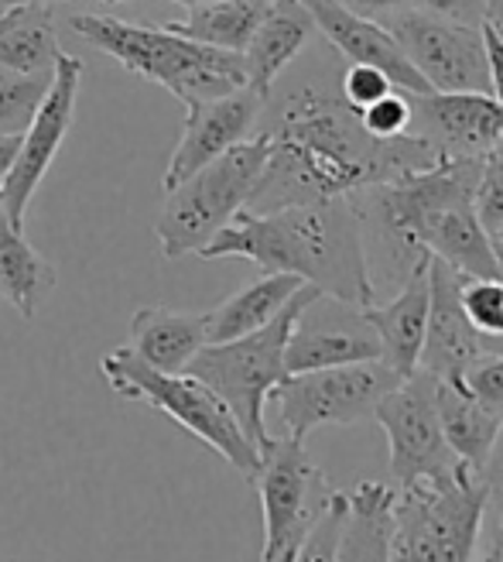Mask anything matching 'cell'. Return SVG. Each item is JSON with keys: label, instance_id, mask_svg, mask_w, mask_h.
Wrapping results in <instances>:
<instances>
[{"label": "cell", "instance_id": "cell-10", "mask_svg": "<svg viewBox=\"0 0 503 562\" xmlns=\"http://www.w3.org/2000/svg\"><path fill=\"white\" fill-rule=\"evenodd\" d=\"M401 378L384 360L346 363V368L288 374L271 391L282 422L291 439H309L319 426H356L363 418H374L377 402L395 391Z\"/></svg>", "mask_w": 503, "mask_h": 562}, {"label": "cell", "instance_id": "cell-33", "mask_svg": "<svg viewBox=\"0 0 503 562\" xmlns=\"http://www.w3.org/2000/svg\"><path fill=\"white\" fill-rule=\"evenodd\" d=\"M359 124L367 127V134L390 140V137H401L411 131V97L404 90H390L380 100H374L370 106L356 110Z\"/></svg>", "mask_w": 503, "mask_h": 562}, {"label": "cell", "instance_id": "cell-32", "mask_svg": "<svg viewBox=\"0 0 503 562\" xmlns=\"http://www.w3.org/2000/svg\"><path fill=\"white\" fill-rule=\"evenodd\" d=\"M472 203H477L480 227L493 240L503 231V145L493 148L490 155H483V168H480V182H477Z\"/></svg>", "mask_w": 503, "mask_h": 562}, {"label": "cell", "instance_id": "cell-41", "mask_svg": "<svg viewBox=\"0 0 503 562\" xmlns=\"http://www.w3.org/2000/svg\"><path fill=\"white\" fill-rule=\"evenodd\" d=\"M493 261H496V278L503 281V240H493Z\"/></svg>", "mask_w": 503, "mask_h": 562}, {"label": "cell", "instance_id": "cell-12", "mask_svg": "<svg viewBox=\"0 0 503 562\" xmlns=\"http://www.w3.org/2000/svg\"><path fill=\"white\" fill-rule=\"evenodd\" d=\"M435 384L438 381L428 371L418 368L395 391H387L374 408V422L387 436L395 487L432 481V476H445L459 467L456 453L442 436Z\"/></svg>", "mask_w": 503, "mask_h": 562}, {"label": "cell", "instance_id": "cell-20", "mask_svg": "<svg viewBox=\"0 0 503 562\" xmlns=\"http://www.w3.org/2000/svg\"><path fill=\"white\" fill-rule=\"evenodd\" d=\"M206 347V313H182L168 305H145L130 316L127 350L161 374H182Z\"/></svg>", "mask_w": 503, "mask_h": 562}, {"label": "cell", "instance_id": "cell-30", "mask_svg": "<svg viewBox=\"0 0 503 562\" xmlns=\"http://www.w3.org/2000/svg\"><path fill=\"white\" fill-rule=\"evenodd\" d=\"M462 313L483 340L503 336V281L500 278H466L459 289Z\"/></svg>", "mask_w": 503, "mask_h": 562}, {"label": "cell", "instance_id": "cell-1", "mask_svg": "<svg viewBox=\"0 0 503 562\" xmlns=\"http://www.w3.org/2000/svg\"><path fill=\"white\" fill-rule=\"evenodd\" d=\"M258 131L271 155L247 210L271 213L301 203L343 200L359 189L428 172L445 155L432 140L401 134L380 140L367 134L359 114L343 100L340 79L298 82L282 97H267Z\"/></svg>", "mask_w": 503, "mask_h": 562}, {"label": "cell", "instance_id": "cell-13", "mask_svg": "<svg viewBox=\"0 0 503 562\" xmlns=\"http://www.w3.org/2000/svg\"><path fill=\"white\" fill-rule=\"evenodd\" d=\"M82 76H87V66H82L79 55L62 52L32 124L21 134V148H18L11 172L4 186H0V210H4V216L21 231H24V216L32 210L38 186L45 182L52 161L59 158L66 137L72 131Z\"/></svg>", "mask_w": 503, "mask_h": 562}, {"label": "cell", "instance_id": "cell-4", "mask_svg": "<svg viewBox=\"0 0 503 562\" xmlns=\"http://www.w3.org/2000/svg\"><path fill=\"white\" fill-rule=\"evenodd\" d=\"M69 27L87 45L121 63L127 72L164 87L182 106L230 97L247 87L240 52L192 42L185 35L168 32L164 24L148 27L114 14L76 11L69 14Z\"/></svg>", "mask_w": 503, "mask_h": 562}, {"label": "cell", "instance_id": "cell-6", "mask_svg": "<svg viewBox=\"0 0 503 562\" xmlns=\"http://www.w3.org/2000/svg\"><path fill=\"white\" fill-rule=\"evenodd\" d=\"M483 504V473L462 463L445 476L395 487L387 562H472Z\"/></svg>", "mask_w": 503, "mask_h": 562}, {"label": "cell", "instance_id": "cell-38", "mask_svg": "<svg viewBox=\"0 0 503 562\" xmlns=\"http://www.w3.org/2000/svg\"><path fill=\"white\" fill-rule=\"evenodd\" d=\"M340 4L359 18H370V21H387V18H395L398 11L404 8H414L418 0H340Z\"/></svg>", "mask_w": 503, "mask_h": 562}, {"label": "cell", "instance_id": "cell-40", "mask_svg": "<svg viewBox=\"0 0 503 562\" xmlns=\"http://www.w3.org/2000/svg\"><path fill=\"white\" fill-rule=\"evenodd\" d=\"M483 21H490L493 27H500V32H503V0H487Z\"/></svg>", "mask_w": 503, "mask_h": 562}, {"label": "cell", "instance_id": "cell-37", "mask_svg": "<svg viewBox=\"0 0 503 562\" xmlns=\"http://www.w3.org/2000/svg\"><path fill=\"white\" fill-rule=\"evenodd\" d=\"M425 11H435L442 18H453L462 24H483V8L487 0H418Z\"/></svg>", "mask_w": 503, "mask_h": 562}, {"label": "cell", "instance_id": "cell-29", "mask_svg": "<svg viewBox=\"0 0 503 562\" xmlns=\"http://www.w3.org/2000/svg\"><path fill=\"white\" fill-rule=\"evenodd\" d=\"M483 484H487V504L480 521L477 559L472 562H503V432L483 470Z\"/></svg>", "mask_w": 503, "mask_h": 562}, {"label": "cell", "instance_id": "cell-9", "mask_svg": "<svg viewBox=\"0 0 503 562\" xmlns=\"http://www.w3.org/2000/svg\"><path fill=\"white\" fill-rule=\"evenodd\" d=\"M250 484L258 487L264 512L261 562H291L332 494L325 473L301 439L271 436L261 446V467Z\"/></svg>", "mask_w": 503, "mask_h": 562}, {"label": "cell", "instance_id": "cell-3", "mask_svg": "<svg viewBox=\"0 0 503 562\" xmlns=\"http://www.w3.org/2000/svg\"><path fill=\"white\" fill-rule=\"evenodd\" d=\"M199 258H243L264 271L295 274L305 285L319 289L322 299L340 302L353 313L377 302L363 220L346 195L271 213L240 210L199 250Z\"/></svg>", "mask_w": 503, "mask_h": 562}, {"label": "cell", "instance_id": "cell-8", "mask_svg": "<svg viewBox=\"0 0 503 562\" xmlns=\"http://www.w3.org/2000/svg\"><path fill=\"white\" fill-rule=\"evenodd\" d=\"M100 374L110 384V391L127 402L148 405L161 415L206 442L213 453L227 460L243 481H254L261 467V449L247 439L233 412L222 405L219 395L192 374H161L148 368L145 360H137L127 347H117L100 357Z\"/></svg>", "mask_w": 503, "mask_h": 562}, {"label": "cell", "instance_id": "cell-28", "mask_svg": "<svg viewBox=\"0 0 503 562\" xmlns=\"http://www.w3.org/2000/svg\"><path fill=\"white\" fill-rule=\"evenodd\" d=\"M48 82L52 76H24V72L0 69V137L27 131Z\"/></svg>", "mask_w": 503, "mask_h": 562}, {"label": "cell", "instance_id": "cell-27", "mask_svg": "<svg viewBox=\"0 0 503 562\" xmlns=\"http://www.w3.org/2000/svg\"><path fill=\"white\" fill-rule=\"evenodd\" d=\"M271 0H216V4L188 8L185 18L164 21L168 32L185 35L192 42H203L222 52H243L250 35L264 21Z\"/></svg>", "mask_w": 503, "mask_h": 562}, {"label": "cell", "instance_id": "cell-11", "mask_svg": "<svg viewBox=\"0 0 503 562\" xmlns=\"http://www.w3.org/2000/svg\"><path fill=\"white\" fill-rule=\"evenodd\" d=\"M432 93H490V66L480 24H462L425 8H404L380 21Z\"/></svg>", "mask_w": 503, "mask_h": 562}, {"label": "cell", "instance_id": "cell-7", "mask_svg": "<svg viewBox=\"0 0 503 562\" xmlns=\"http://www.w3.org/2000/svg\"><path fill=\"white\" fill-rule=\"evenodd\" d=\"M267 155V137L254 131L230 151L203 165L199 172H192L185 182L168 189L155 223L161 258L179 261L185 255H199L240 210H247L264 176Z\"/></svg>", "mask_w": 503, "mask_h": 562}, {"label": "cell", "instance_id": "cell-16", "mask_svg": "<svg viewBox=\"0 0 503 562\" xmlns=\"http://www.w3.org/2000/svg\"><path fill=\"white\" fill-rule=\"evenodd\" d=\"M462 281L466 274H459L445 261L438 258L428 261L432 302H428V326H425V344H422V357H418V368L438 381H462L469 363L487 353L483 336L472 329V323L462 313L459 302Z\"/></svg>", "mask_w": 503, "mask_h": 562}, {"label": "cell", "instance_id": "cell-15", "mask_svg": "<svg viewBox=\"0 0 503 562\" xmlns=\"http://www.w3.org/2000/svg\"><path fill=\"white\" fill-rule=\"evenodd\" d=\"M411 97V131L445 158H483L503 140V106L490 93Z\"/></svg>", "mask_w": 503, "mask_h": 562}, {"label": "cell", "instance_id": "cell-18", "mask_svg": "<svg viewBox=\"0 0 503 562\" xmlns=\"http://www.w3.org/2000/svg\"><path fill=\"white\" fill-rule=\"evenodd\" d=\"M428 261H418L401 292L387 305H367L359 308V319L367 323L377 340H380V360L395 371L401 381L418 371V357H422L425 344V326H428V302H432V285H428Z\"/></svg>", "mask_w": 503, "mask_h": 562}, {"label": "cell", "instance_id": "cell-21", "mask_svg": "<svg viewBox=\"0 0 503 562\" xmlns=\"http://www.w3.org/2000/svg\"><path fill=\"white\" fill-rule=\"evenodd\" d=\"M59 21L52 4L14 0L0 11V69L24 76H52L59 63Z\"/></svg>", "mask_w": 503, "mask_h": 562}, {"label": "cell", "instance_id": "cell-26", "mask_svg": "<svg viewBox=\"0 0 503 562\" xmlns=\"http://www.w3.org/2000/svg\"><path fill=\"white\" fill-rule=\"evenodd\" d=\"M390 508H395V487L380 481H359L346 491V518L335 562H387Z\"/></svg>", "mask_w": 503, "mask_h": 562}, {"label": "cell", "instance_id": "cell-46", "mask_svg": "<svg viewBox=\"0 0 503 562\" xmlns=\"http://www.w3.org/2000/svg\"><path fill=\"white\" fill-rule=\"evenodd\" d=\"M493 240H503V231H500V234H496V237H493Z\"/></svg>", "mask_w": 503, "mask_h": 562}, {"label": "cell", "instance_id": "cell-23", "mask_svg": "<svg viewBox=\"0 0 503 562\" xmlns=\"http://www.w3.org/2000/svg\"><path fill=\"white\" fill-rule=\"evenodd\" d=\"M380 360L377 333L356 319V326H309L305 319L295 323L288 344H285V371H325V368H346V363Z\"/></svg>", "mask_w": 503, "mask_h": 562}, {"label": "cell", "instance_id": "cell-43", "mask_svg": "<svg viewBox=\"0 0 503 562\" xmlns=\"http://www.w3.org/2000/svg\"><path fill=\"white\" fill-rule=\"evenodd\" d=\"M38 4H52L55 8V4H82V0H38Z\"/></svg>", "mask_w": 503, "mask_h": 562}, {"label": "cell", "instance_id": "cell-31", "mask_svg": "<svg viewBox=\"0 0 503 562\" xmlns=\"http://www.w3.org/2000/svg\"><path fill=\"white\" fill-rule=\"evenodd\" d=\"M343 518H346V491L332 487L322 515L309 528V536L301 539L291 562H335V549H340V536H343Z\"/></svg>", "mask_w": 503, "mask_h": 562}, {"label": "cell", "instance_id": "cell-44", "mask_svg": "<svg viewBox=\"0 0 503 562\" xmlns=\"http://www.w3.org/2000/svg\"><path fill=\"white\" fill-rule=\"evenodd\" d=\"M96 4H127V0H96Z\"/></svg>", "mask_w": 503, "mask_h": 562}, {"label": "cell", "instance_id": "cell-42", "mask_svg": "<svg viewBox=\"0 0 503 562\" xmlns=\"http://www.w3.org/2000/svg\"><path fill=\"white\" fill-rule=\"evenodd\" d=\"M172 4H179V8H203V4H216V0H172Z\"/></svg>", "mask_w": 503, "mask_h": 562}, {"label": "cell", "instance_id": "cell-34", "mask_svg": "<svg viewBox=\"0 0 503 562\" xmlns=\"http://www.w3.org/2000/svg\"><path fill=\"white\" fill-rule=\"evenodd\" d=\"M462 387L503 422V353L487 350L480 360H472L462 374Z\"/></svg>", "mask_w": 503, "mask_h": 562}, {"label": "cell", "instance_id": "cell-25", "mask_svg": "<svg viewBox=\"0 0 503 562\" xmlns=\"http://www.w3.org/2000/svg\"><path fill=\"white\" fill-rule=\"evenodd\" d=\"M55 285H59V271L0 210V299L14 305L21 319H35Z\"/></svg>", "mask_w": 503, "mask_h": 562}, {"label": "cell", "instance_id": "cell-5", "mask_svg": "<svg viewBox=\"0 0 503 562\" xmlns=\"http://www.w3.org/2000/svg\"><path fill=\"white\" fill-rule=\"evenodd\" d=\"M316 299H322L319 289L301 285L291 295V302L267 326L247 333V336H237V340H227V344H206L182 371V374L199 378L213 395L222 398V405L233 412L240 429L258 449L271 439L267 422H264L271 391L288 378L285 344H288L295 323L301 319V313Z\"/></svg>", "mask_w": 503, "mask_h": 562}, {"label": "cell", "instance_id": "cell-2", "mask_svg": "<svg viewBox=\"0 0 503 562\" xmlns=\"http://www.w3.org/2000/svg\"><path fill=\"white\" fill-rule=\"evenodd\" d=\"M483 158H445L428 172L359 189L346 200L363 223H374L390 268L408 271L438 258L466 278H496L493 240L477 216Z\"/></svg>", "mask_w": 503, "mask_h": 562}, {"label": "cell", "instance_id": "cell-35", "mask_svg": "<svg viewBox=\"0 0 503 562\" xmlns=\"http://www.w3.org/2000/svg\"><path fill=\"white\" fill-rule=\"evenodd\" d=\"M398 90L395 82H390L380 69L374 66H363V63H350L343 72H340V93L343 100L353 106V110H363L370 106L374 100H380L384 93Z\"/></svg>", "mask_w": 503, "mask_h": 562}, {"label": "cell", "instance_id": "cell-24", "mask_svg": "<svg viewBox=\"0 0 503 562\" xmlns=\"http://www.w3.org/2000/svg\"><path fill=\"white\" fill-rule=\"evenodd\" d=\"M305 285L301 278L285 271H264L258 281H250L230 299H222L216 308L206 313V344H227L237 336H247L261 326H267L282 308L291 302V295Z\"/></svg>", "mask_w": 503, "mask_h": 562}, {"label": "cell", "instance_id": "cell-17", "mask_svg": "<svg viewBox=\"0 0 503 562\" xmlns=\"http://www.w3.org/2000/svg\"><path fill=\"white\" fill-rule=\"evenodd\" d=\"M301 4L309 8L322 38L340 52L343 59L380 69L404 93H414V97L432 93L428 82L418 76V69L408 63V55L401 52L398 38L390 35L380 21H370V18H359V14L346 11L340 0H301Z\"/></svg>", "mask_w": 503, "mask_h": 562}, {"label": "cell", "instance_id": "cell-19", "mask_svg": "<svg viewBox=\"0 0 503 562\" xmlns=\"http://www.w3.org/2000/svg\"><path fill=\"white\" fill-rule=\"evenodd\" d=\"M312 32L316 21L301 0H271L264 21L240 52L247 69V87L267 100L274 93V82L298 59L301 48L309 45Z\"/></svg>", "mask_w": 503, "mask_h": 562}, {"label": "cell", "instance_id": "cell-14", "mask_svg": "<svg viewBox=\"0 0 503 562\" xmlns=\"http://www.w3.org/2000/svg\"><path fill=\"white\" fill-rule=\"evenodd\" d=\"M185 127L182 137L168 158V168L161 176V189H175L179 182H185L192 172H199L203 165H209L213 158H219L222 151H230L240 140H247L261 124V110H264V97H258L250 87L219 97V100H206V103H192L185 106Z\"/></svg>", "mask_w": 503, "mask_h": 562}, {"label": "cell", "instance_id": "cell-39", "mask_svg": "<svg viewBox=\"0 0 503 562\" xmlns=\"http://www.w3.org/2000/svg\"><path fill=\"white\" fill-rule=\"evenodd\" d=\"M18 148H21V134H11V137H0V186H4L11 165L18 158Z\"/></svg>", "mask_w": 503, "mask_h": 562}, {"label": "cell", "instance_id": "cell-47", "mask_svg": "<svg viewBox=\"0 0 503 562\" xmlns=\"http://www.w3.org/2000/svg\"><path fill=\"white\" fill-rule=\"evenodd\" d=\"M496 32H500V27H496ZM500 35H503V32H500Z\"/></svg>", "mask_w": 503, "mask_h": 562}, {"label": "cell", "instance_id": "cell-36", "mask_svg": "<svg viewBox=\"0 0 503 562\" xmlns=\"http://www.w3.org/2000/svg\"><path fill=\"white\" fill-rule=\"evenodd\" d=\"M483 27V45H487V66H490V97L503 106V35L490 21Z\"/></svg>", "mask_w": 503, "mask_h": 562}, {"label": "cell", "instance_id": "cell-22", "mask_svg": "<svg viewBox=\"0 0 503 562\" xmlns=\"http://www.w3.org/2000/svg\"><path fill=\"white\" fill-rule=\"evenodd\" d=\"M435 405H438L442 436L456 453V460L469 470L483 473L503 432V422L472 398L462 387V381H438Z\"/></svg>", "mask_w": 503, "mask_h": 562}, {"label": "cell", "instance_id": "cell-45", "mask_svg": "<svg viewBox=\"0 0 503 562\" xmlns=\"http://www.w3.org/2000/svg\"><path fill=\"white\" fill-rule=\"evenodd\" d=\"M8 4H14V0H0V11H4Z\"/></svg>", "mask_w": 503, "mask_h": 562}]
</instances>
